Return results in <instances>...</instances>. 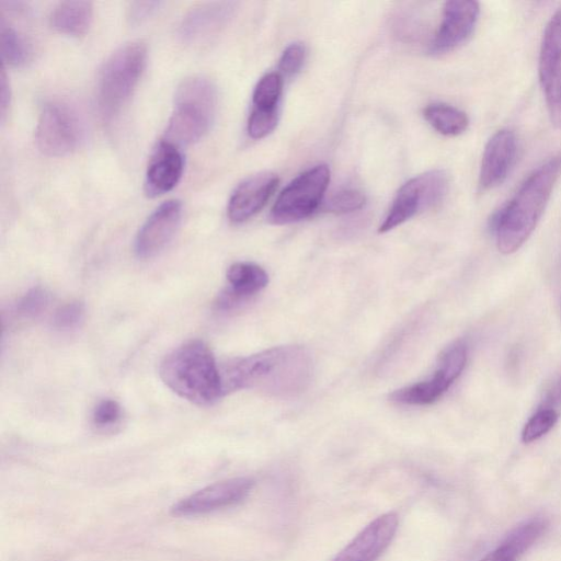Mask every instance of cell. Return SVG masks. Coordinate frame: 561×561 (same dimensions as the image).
Instances as JSON below:
<instances>
[{"mask_svg": "<svg viewBox=\"0 0 561 561\" xmlns=\"http://www.w3.org/2000/svg\"><path fill=\"white\" fill-rule=\"evenodd\" d=\"M312 363L306 348L278 346L237 358L220 369L222 391L254 389L273 396H291L309 383Z\"/></svg>", "mask_w": 561, "mask_h": 561, "instance_id": "cell-1", "label": "cell"}, {"mask_svg": "<svg viewBox=\"0 0 561 561\" xmlns=\"http://www.w3.org/2000/svg\"><path fill=\"white\" fill-rule=\"evenodd\" d=\"M561 174V154L534 170L514 196L492 218L491 227L501 253L517 251L538 225Z\"/></svg>", "mask_w": 561, "mask_h": 561, "instance_id": "cell-2", "label": "cell"}, {"mask_svg": "<svg viewBox=\"0 0 561 561\" xmlns=\"http://www.w3.org/2000/svg\"><path fill=\"white\" fill-rule=\"evenodd\" d=\"M159 375L174 393L195 404H209L224 394L220 369L201 340L170 352L160 364Z\"/></svg>", "mask_w": 561, "mask_h": 561, "instance_id": "cell-3", "label": "cell"}, {"mask_svg": "<svg viewBox=\"0 0 561 561\" xmlns=\"http://www.w3.org/2000/svg\"><path fill=\"white\" fill-rule=\"evenodd\" d=\"M217 105L214 83L203 76L184 79L174 95L165 138L180 146L199 140L209 129Z\"/></svg>", "mask_w": 561, "mask_h": 561, "instance_id": "cell-4", "label": "cell"}, {"mask_svg": "<svg viewBox=\"0 0 561 561\" xmlns=\"http://www.w3.org/2000/svg\"><path fill=\"white\" fill-rule=\"evenodd\" d=\"M147 47L134 41L118 47L104 62L98 79L96 100L104 119L111 121L126 104L146 66Z\"/></svg>", "mask_w": 561, "mask_h": 561, "instance_id": "cell-5", "label": "cell"}, {"mask_svg": "<svg viewBox=\"0 0 561 561\" xmlns=\"http://www.w3.org/2000/svg\"><path fill=\"white\" fill-rule=\"evenodd\" d=\"M330 182V170L319 164L295 178L278 195L268 219L275 225L299 221L320 205Z\"/></svg>", "mask_w": 561, "mask_h": 561, "instance_id": "cell-6", "label": "cell"}, {"mask_svg": "<svg viewBox=\"0 0 561 561\" xmlns=\"http://www.w3.org/2000/svg\"><path fill=\"white\" fill-rule=\"evenodd\" d=\"M35 137L43 153L65 156L75 151L83 141V122L69 103L51 100L42 106Z\"/></svg>", "mask_w": 561, "mask_h": 561, "instance_id": "cell-7", "label": "cell"}, {"mask_svg": "<svg viewBox=\"0 0 561 561\" xmlns=\"http://www.w3.org/2000/svg\"><path fill=\"white\" fill-rule=\"evenodd\" d=\"M448 185V175L443 170L427 171L409 180L398 191L378 231L392 230L419 211L436 206L447 194Z\"/></svg>", "mask_w": 561, "mask_h": 561, "instance_id": "cell-8", "label": "cell"}, {"mask_svg": "<svg viewBox=\"0 0 561 561\" xmlns=\"http://www.w3.org/2000/svg\"><path fill=\"white\" fill-rule=\"evenodd\" d=\"M467 345L455 342L439 357L438 367L430 379L398 389L390 399L402 404H430L436 401L460 376L467 363Z\"/></svg>", "mask_w": 561, "mask_h": 561, "instance_id": "cell-9", "label": "cell"}, {"mask_svg": "<svg viewBox=\"0 0 561 561\" xmlns=\"http://www.w3.org/2000/svg\"><path fill=\"white\" fill-rule=\"evenodd\" d=\"M538 75L550 119L561 127V7L545 27Z\"/></svg>", "mask_w": 561, "mask_h": 561, "instance_id": "cell-10", "label": "cell"}, {"mask_svg": "<svg viewBox=\"0 0 561 561\" xmlns=\"http://www.w3.org/2000/svg\"><path fill=\"white\" fill-rule=\"evenodd\" d=\"M253 480L239 477L209 484L171 507L175 516H196L236 505L243 501L253 488Z\"/></svg>", "mask_w": 561, "mask_h": 561, "instance_id": "cell-11", "label": "cell"}, {"mask_svg": "<svg viewBox=\"0 0 561 561\" xmlns=\"http://www.w3.org/2000/svg\"><path fill=\"white\" fill-rule=\"evenodd\" d=\"M182 218V204L170 199L157 207L140 227L135 239L138 257H152L173 239Z\"/></svg>", "mask_w": 561, "mask_h": 561, "instance_id": "cell-12", "label": "cell"}, {"mask_svg": "<svg viewBox=\"0 0 561 561\" xmlns=\"http://www.w3.org/2000/svg\"><path fill=\"white\" fill-rule=\"evenodd\" d=\"M479 13V3L476 1H447L439 27L430 44V51L445 54L462 44L472 34Z\"/></svg>", "mask_w": 561, "mask_h": 561, "instance_id": "cell-13", "label": "cell"}, {"mask_svg": "<svg viewBox=\"0 0 561 561\" xmlns=\"http://www.w3.org/2000/svg\"><path fill=\"white\" fill-rule=\"evenodd\" d=\"M399 518L393 512L378 516L359 531L332 561H376L396 536Z\"/></svg>", "mask_w": 561, "mask_h": 561, "instance_id": "cell-14", "label": "cell"}, {"mask_svg": "<svg viewBox=\"0 0 561 561\" xmlns=\"http://www.w3.org/2000/svg\"><path fill=\"white\" fill-rule=\"evenodd\" d=\"M517 153V140L511 129H500L488 140L481 160L479 185L488 191L502 184Z\"/></svg>", "mask_w": 561, "mask_h": 561, "instance_id": "cell-15", "label": "cell"}, {"mask_svg": "<svg viewBox=\"0 0 561 561\" xmlns=\"http://www.w3.org/2000/svg\"><path fill=\"white\" fill-rule=\"evenodd\" d=\"M234 9L233 2H204L185 13L182 18L178 35L186 44H201L216 35L230 19Z\"/></svg>", "mask_w": 561, "mask_h": 561, "instance_id": "cell-16", "label": "cell"}, {"mask_svg": "<svg viewBox=\"0 0 561 561\" xmlns=\"http://www.w3.org/2000/svg\"><path fill=\"white\" fill-rule=\"evenodd\" d=\"M278 178L261 172L242 181L232 192L228 203V217L232 222H243L257 214L274 194Z\"/></svg>", "mask_w": 561, "mask_h": 561, "instance_id": "cell-17", "label": "cell"}, {"mask_svg": "<svg viewBox=\"0 0 561 561\" xmlns=\"http://www.w3.org/2000/svg\"><path fill=\"white\" fill-rule=\"evenodd\" d=\"M184 168L179 146L162 139L154 148L148 163L145 190L149 196L171 191L180 181Z\"/></svg>", "mask_w": 561, "mask_h": 561, "instance_id": "cell-18", "label": "cell"}, {"mask_svg": "<svg viewBox=\"0 0 561 561\" xmlns=\"http://www.w3.org/2000/svg\"><path fill=\"white\" fill-rule=\"evenodd\" d=\"M545 518L529 519L506 535L500 545L480 561H518V559L545 534Z\"/></svg>", "mask_w": 561, "mask_h": 561, "instance_id": "cell-19", "label": "cell"}, {"mask_svg": "<svg viewBox=\"0 0 561 561\" xmlns=\"http://www.w3.org/2000/svg\"><path fill=\"white\" fill-rule=\"evenodd\" d=\"M93 18V3L90 1H61L49 15L54 30L70 36L83 35L90 27Z\"/></svg>", "mask_w": 561, "mask_h": 561, "instance_id": "cell-20", "label": "cell"}, {"mask_svg": "<svg viewBox=\"0 0 561 561\" xmlns=\"http://www.w3.org/2000/svg\"><path fill=\"white\" fill-rule=\"evenodd\" d=\"M227 280L237 296L247 299L263 289L268 283L267 273L253 263L238 262L229 266Z\"/></svg>", "mask_w": 561, "mask_h": 561, "instance_id": "cell-21", "label": "cell"}, {"mask_svg": "<svg viewBox=\"0 0 561 561\" xmlns=\"http://www.w3.org/2000/svg\"><path fill=\"white\" fill-rule=\"evenodd\" d=\"M426 122L444 136H458L469 126L467 114L449 104L433 103L423 111Z\"/></svg>", "mask_w": 561, "mask_h": 561, "instance_id": "cell-22", "label": "cell"}, {"mask_svg": "<svg viewBox=\"0 0 561 561\" xmlns=\"http://www.w3.org/2000/svg\"><path fill=\"white\" fill-rule=\"evenodd\" d=\"M0 34L3 61L15 67L25 65L32 56V48L25 36L4 18H1Z\"/></svg>", "mask_w": 561, "mask_h": 561, "instance_id": "cell-23", "label": "cell"}, {"mask_svg": "<svg viewBox=\"0 0 561 561\" xmlns=\"http://www.w3.org/2000/svg\"><path fill=\"white\" fill-rule=\"evenodd\" d=\"M283 93V77L279 72H268L256 83L252 103L254 110L279 111Z\"/></svg>", "mask_w": 561, "mask_h": 561, "instance_id": "cell-24", "label": "cell"}, {"mask_svg": "<svg viewBox=\"0 0 561 561\" xmlns=\"http://www.w3.org/2000/svg\"><path fill=\"white\" fill-rule=\"evenodd\" d=\"M558 417V411L539 408L526 422L522 432V440L524 443H533L539 439L556 425Z\"/></svg>", "mask_w": 561, "mask_h": 561, "instance_id": "cell-25", "label": "cell"}, {"mask_svg": "<svg viewBox=\"0 0 561 561\" xmlns=\"http://www.w3.org/2000/svg\"><path fill=\"white\" fill-rule=\"evenodd\" d=\"M48 304L49 293L45 288L36 286L24 294L16 306V310L25 318H35L47 308Z\"/></svg>", "mask_w": 561, "mask_h": 561, "instance_id": "cell-26", "label": "cell"}, {"mask_svg": "<svg viewBox=\"0 0 561 561\" xmlns=\"http://www.w3.org/2000/svg\"><path fill=\"white\" fill-rule=\"evenodd\" d=\"M365 204L364 194L355 188H344L336 192L328 202L329 211L346 214L360 209Z\"/></svg>", "mask_w": 561, "mask_h": 561, "instance_id": "cell-27", "label": "cell"}, {"mask_svg": "<svg viewBox=\"0 0 561 561\" xmlns=\"http://www.w3.org/2000/svg\"><path fill=\"white\" fill-rule=\"evenodd\" d=\"M279 111H260L252 108L248 119V134L261 139L271 134L277 125Z\"/></svg>", "mask_w": 561, "mask_h": 561, "instance_id": "cell-28", "label": "cell"}, {"mask_svg": "<svg viewBox=\"0 0 561 561\" xmlns=\"http://www.w3.org/2000/svg\"><path fill=\"white\" fill-rule=\"evenodd\" d=\"M84 318V305L80 301H70L59 307L53 318V325L60 331L76 329Z\"/></svg>", "mask_w": 561, "mask_h": 561, "instance_id": "cell-29", "label": "cell"}, {"mask_svg": "<svg viewBox=\"0 0 561 561\" xmlns=\"http://www.w3.org/2000/svg\"><path fill=\"white\" fill-rule=\"evenodd\" d=\"M306 50L300 43H294L287 46L283 51L278 69L286 77L295 76L304 65Z\"/></svg>", "mask_w": 561, "mask_h": 561, "instance_id": "cell-30", "label": "cell"}, {"mask_svg": "<svg viewBox=\"0 0 561 561\" xmlns=\"http://www.w3.org/2000/svg\"><path fill=\"white\" fill-rule=\"evenodd\" d=\"M122 416L119 403L112 399L102 400L94 409L92 419L98 426L115 424Z\"/></svg>", "mask_w": 561, "mask_h": 561, "instance_id": "cell-31", "label": "cell"}, {"mask_svg": "<svg viewBox=\"0 0 561 561\" xmlns=\"http://www.w3.org/2000/svg\"><path fill=\"white\" fill-rule=\"evenodd\" d=\"M161 1H134L127 9V20L131 25L139 24L150 18L161 5Z\"/></svg>", "mask_w": 561, "mask_h": 561, "instance_id": "cell-32", "label": "cell"}, {"mask_svg": "<svg viewBox=\"0 0 561 561\" xmlns=\"http://www.w3.org/2000/svg\"><path fill=\"white\" fill-rule=\"evenodd\" d=\"M561 405V376L552 383L547 391L540 408L553 409Z\"/></svg>", "mask_w": 561, "mask_h": 561, "instance_id": "cell-33", "label": "cell"}, {"mask_svg": "<svg viewBox=\"0 0 561 561\" xmlns=\"http://www.w3.org/2000/svg\"><path fill=\"white\" fill-rule=\"evenodd\" d=\"M0 104H1V119H4L7 108L10 104V87L5 75L4 66L1 69V83H0Z\"/></svg>", "mask_w": 561, "mask_h": 561, "instance_id": "cell-34", "label": "cell"}]
</instances>
